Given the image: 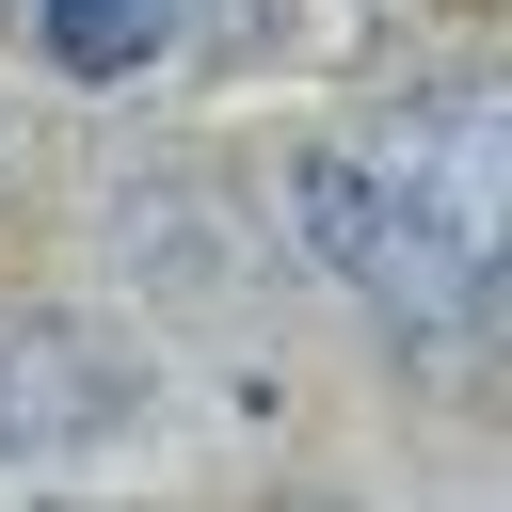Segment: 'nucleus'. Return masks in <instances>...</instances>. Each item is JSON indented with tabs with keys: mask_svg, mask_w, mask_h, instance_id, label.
I'll return each instance as SVG.
<instances>
[{
	"mask_svg": "<svg viewBox=\"0 0 512 512\" xmlns=\"http://www.w3.org/2000/svg\"><path fill=\"white\" fill-rule=\"evenodd\" d=\"M304 256L336 288H368V320L400 352H480L496 336V272H512V224H496V80H432L416 112H384L368 144H320L304 192H288Z\"/></svg>",
	"mask_w": 512,
	"mask_h": 512,
	"instance_id": "1",
	"label": "nucleus"
},
{
	"mask_svg": "<svg viewBox=\"0 0 512 512\" xmlns=\"http://www.w3.org/2000/svg\"><path fill=\"white\" fill-rule=\"evenodd\" d=\"M144 400V352L112 320H64V304H16L0 320V464H64V448H112Z\"/></svg>",
	"mask_w": 512,
	"mask_h": 512,
	"instance_id": "2",
	"label": "nucleus"
},
{
	"mask_svg": "<svg viewBox=\"0 0 512 512\" xmlns=\"http://www.w3.org/2000/svg\"><path fill=\"white\" fill-rule=\"evenodd\" d=\"M16 16H32V48L64 80H144L176 48V0H16Z\"/></svg>",
	"mask_w": 512,
	"mask_h": 512,
	"instance_id": "3",
	"label": "nucleus"
}]
</instances>
